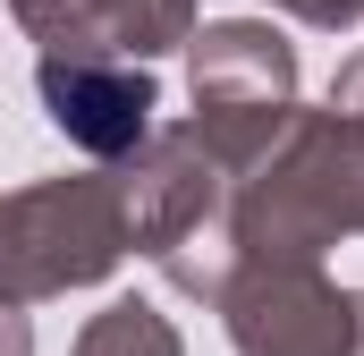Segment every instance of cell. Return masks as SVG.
Wrapping results in <instances>:
<instances>
[{"label": "cell", "instance_id": "6da1fadb", "mask_svg": "<svg viewBox=\"0 0 364 356\" xmlns=\"http://www.w3.org/2000/svg\"><path fill=\"white\" fill-rule=\"evenodd\" d=\"M339 238H364V110H314L279 127L246 187H229V255L314 263Z\"/></svg>", "mask_w": 364, "mask_h": 356}, {"label": "cell", "instance_id": "7a4b0ae2", "mask_svg": "<svg viewBox=\"0 0 364 356\" xmlns=\"http://www.w3.org/2000/svg\"><path fill=\"white\" fill-rule=\"evenodd\" d=\"M127 238V195L119 178H43L0 195V297L34 305L60 288H85L102 271H119Z\"/></svg>", "mask_w": 364, "mask_h": 356}, {"label": "cell", "instance_id": "3957f363", "mask_svg": "<svg viewBox=\"0 0 364 356\" xmlns=\"http://www.w3.org/2000/svg\"><path fill=\"white\" fill-rule=\"evenodd\" d=\"M296 93V51L255 17H220L195 34V136L246 178L288 127Z\"/></svg>", "mask_w": 364, "mask_h": 356}, {"label": "cell", "instance_id": "277c9868", "mask_svg": "<svg viewBox=\"0 0 364 356\" xmlns=\"http://www.w3.org/2000/svg\"><path fill=\"white\" fill-rule=\"evenodd\" d=\"M237 356H364V288H331L314 263L255 255L220 288Z\"/></svg>", "mask_w": 364, "mask_h": 356}, {"label": "cell", "instance_id": "5b68a950", "mask_svg": "<svg viewBox=\"0 0 364 356\" xmlns=\"http://www.w3.org/2000/svg\"><path fill=\"white\" fill-rule=\"evenodd\" d=\"M34 85H43L51 127H60L77 153H93V162L136 153V145L153 136V110H161L153 68L127 60V51H43Z\"/></svg>", "mask_w": 364, "mask_h": 356}, {"label": "cell", "instance_id": "8992f818", "mask_svg": "<svg viewBox=\"0 0 364 356\" xmlns=\"http://www.w3.org/2000/svg\"><path fill=\"white\" fill-rule=\"evenodd\" d=\"M17 26L43 51H127L153 60L170 43H195V0H9Z\"/></svg>", "mask_w": 364, "mask_h": 356}, {"label": "cell", "instance_id": "52a82bcc", "mask_svg": "<svg viewBox=\"0 0 364 356\" xmlns=\"http://www.w3.org/2000/svg\"><path fill=\"white\" fill-rule=\"evenodd\" d=\"M77 356H178V331L153 314V305H136V297H119L110 314H93Z\"/></svg>", "mask_w": 364, "mask_h": 356}, {"label": "cell", "instance_id": "ba28073f", "mask_svg": "<svg viewBox=\"0 0 364 356\" xmlns=\"http://www.w3.org/2000/svg\"><path fill=\"white\" fill-rule=\"evenodd\" d=\"M288 17H305V26H322V34H339V26H356L364 0H279Z\"/></svg>", "mask_w": 364, "mask_h": 356}, {"label": "cell", "instance_id": "9c48e42d", "mask_svg": "<svg viewBox=\"0 0 364 356\" xmlns=\"http://www.w3.org/2000/svg\"><path fill=\"white\" fill-rule=\"evenodd\" d=\"M0 356H34V323H26V305H9V297H0Z\"/></svg>", "mask_w": 364, "mask_h": 356}, {"label": "cell", "instance_id": "30bf717a", "mask_svg": "<svg viewBox=\"0 0 364 356\" xmlns=\"http://www.w3.org/2000/svg\"><path fill=\"white\" fill-rule=\"evenodd\" d=\"M331 110H364V51L339 68V77H331Z\"/></svg>", "mask_w": 364, "mask_h": 356}]
</instances>
